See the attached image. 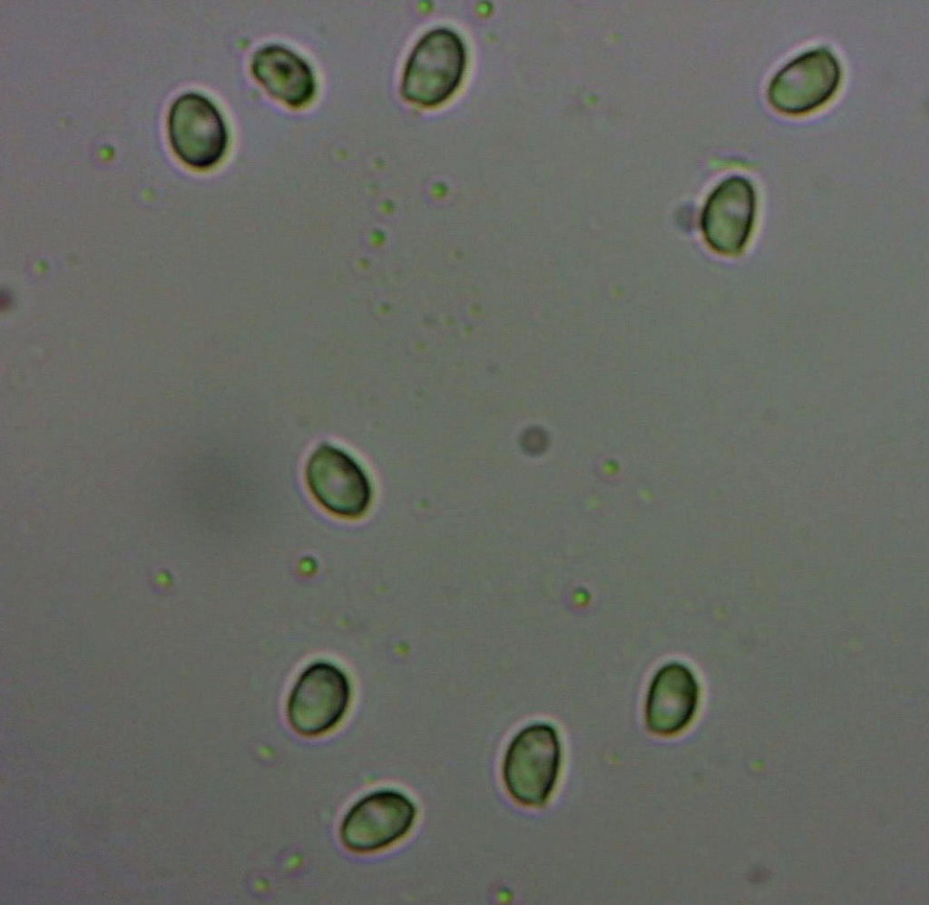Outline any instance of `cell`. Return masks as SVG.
I'll list each match as a JSON object with an SVG mask.
<instances>
[{"mask_svg":"<svg viewBox=\"0 0 929 905\" xmlns=\"http://www.w3.org/2000/svg\"><path fill=\"white\" fill-rule=\"evenodd\" d=\"M562 745L556 729L535 723L519 731L508 744L502 776L509 795L518 803L540 807L550 799L559 777Z\"/></svg>","mask_w":929,"mask_h":905,"instance_id":"obj_1","label":"cell"},{"mask_svg":"<svg viewBox=\"0 0 929 905\" xmlns=\"http://www.w3.org/2000/svg\"><path fill=\"white\" fill-rule=\"evenodd\" d=\"M466 52L454 31L436 28L426 33L410 54L401 92L411 103L435 106L446 101L464 77Z\"/></svg>","mask_w":929,"mask_h":905,"instance_id":"obj_2","label":"cell"},{"mask_svg":"<svg viewBox=\"0 0 929 905\" xmlns=\"http://www.w3.org/2000/svg\"><path fill=\"white\" fill-rule=\"evenodd\" d=\"M841 80L837 56L828 47L818 46L782 66L769 81L767 98L778 113L801 115L830 101Z\"/></svg>","mask_w":929,"mask_h":905,"instance_id":"obj_3","label":"cell"},{"mask_svg":"<svg viewBox=\"0 0 929 905\" xmlns=\"http://www.w3.org/2000/svg\"><path fill=\"white\" fill-rule=\"evenodd\" d=\"M170 144L185 165L208 170L223 158L229 132L217 106L205 95L189 92L179 95L167 117Z\"/></svg>","mask_w":929,"mask_h":905,"instance_id":"obj_4","label":"cell"},{"mask_svg":"<svg viewBox=\"0 0 929 905\" xmlns=\"http://www.w3.org/2000/svg\"><path fill=\"white\" fill-rule=\"evenodd\" d=\"M350 697V684L341 669L328 662L313 663L302 672L288 695V721L301 736H319L343 719Z\"/></svg>","mask_w":929,"mask_h":905,"instance_id":"obj_5","label":"cell"},{"mask_svg":"<svg viewBox=\"0 0 929 905\" xmlns=\"http://www.w3.org/2000/svg\"><path fill=\"white\" fill-rule=\"evenodd\" d=\"M416 815V804L405 793L390 789L375 791L347 811L339 829L340 841L352 852H375L404 838Z\"/></svg>","mask_w":929,"mask_h":905,"instance_id":"obj_6","label":"cell"},{"mask_svg":"<svg viewBox=\"0 0 929 905\" xmlns=\"http://www.w3.org/2000/svg\"><path fill=\"white\" fill-rule=\"evenodd\" d=\"M307 486L327 511L344 518H357L372 500L370 480L360 464L347 451L328 443L310 454L306 468Z\"/></svg>","mask_w":929,"mask_h":905,"instance_id":"obj_7","label":"cell"},{"mask_svg":"<svg viewBox=\"0 0 929 905\" xmlns=\"http://www.w3.org/2000/svg\"><path fill=\"white\" fill-rule=\"evenodd\" d=\"M757 194L752 182L734 175L711 192L701 216L707 242L716 251L734 255L746 246L753 230Z\"/></svg>","mask_w":929,"mask_h":905,"instance_id":"obj_8","label":"cell"},{"mask_svg":"<svg viewBox=\"0 0 929 905\" xmlns=\"http://www.w3.org/2000/svg\"><path fill=\"white\" fill-rule=\"evenodd\" d=\"M699 685L692 670L679 662L661 666L652 677L645 704L648 729L661 736L676 734L692 721Z\"/></svg>","mask_w":929,"mask_h":905,"instance_id":"obj_9","label":"cell"},{"mask_svg":"<svg viewBox=\"0 0 929 905\" xmlns=\"http://www.w3.org/2000/svg\"><path fill=\"white\" fill-rule=\"evenodd\" d=\"M251 73L272 97L298 108L316 92L314 73L305 59L279 44H268L253 54Z\"/></svg>","mask_w":929,"mask_h":905,"instance_id":"obj_10","label":"cell"}]
</instances>
